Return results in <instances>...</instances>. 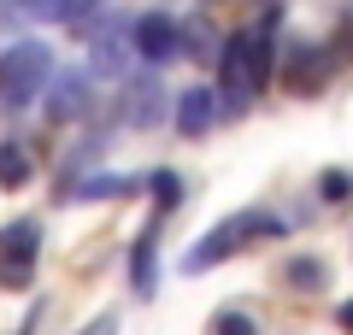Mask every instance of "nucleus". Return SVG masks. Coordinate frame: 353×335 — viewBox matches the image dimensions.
<instances>
[{
  "mask_svg": "<svg viewBox=\"0 0 353 335\" xmlns=\"http://www.w3.org/2000/svg\"><path fill=\"white\" fill-rule=\"evenodd\" d=\"M283 236V218L277 212H265V206H248V212H230L224 223H212L201 241H194L189 253H183V276H201L212 271L218 259H236L241 247H253V241H271Z\"/></svg>",
  "mask_w": 353,
  "mask_h": 335,
  "instance_id": "f257e3e1",
  "label": "nucleus"
},
{
  "mask_svg": "<svg viewBox=\"0 0 353 335\" xmlns=\"http://www.w3.org/2000/svg\"><path fill=\"white\" fill-rule=\"evenodd\" d=\"M130 48H136L148 65H171L176 53H183V36H176V24L165 12H141L136 24H130Z\"/></svg>",
  "mask_w": 353,
  "mask_h": 335,
  "instance_id": "20e7f679",
  "label": "nucleus"
},
{
  "mask_svg": "<svg viewBox=\"0 0 353 335\" xmlns=\"http://www.w3.org/2000/svg\"><path fill=\"white\" fill-rule=\"evenodd\" d=\"M48 77H53V48L48 41H18V48L0 53V100L12 112L30 106V100L48 88Z\"/></svg>",
  "mask_w": 353,
  "mask_h": 335,
  "instance_id": "7ed1b4c3",
  "label": "nucleus"
},
{
  "mask_svg": "<svg viewBox=\"0 0 353 335\" xmlns=\"http://www.w3.org/2000/svg\"><path fill=\"white\" fill-rule=\"evenodd\" d=\"M341 323H347V329H353V306H341Z\"/></svg>",
  "mask_w": 353,
  "mask_h": 335,
  "instance_id": "6ab92c4d",
  "label": "nucleus"
},
{
  "mask_svg": "<svg viewBox=\"0 0 353 335\" xmlns=\"http://www.w3.org/2000/svg\"><path fill=\"white\" fill-rule=\"evenodd\" d=\"M18 6H30L36 18H53V24H83L94 12V0H18Z\"/></svg>",
  "mask_w": 353,
  "mask_h": 335,
  "instance_id": "9d476101",
  "label": "nucleus"
},
{
  "mask_svg": "<svg viewBox=\"0 0 353 335\" xmlns=\"http://www.w3.org/2000/svg\"><path fill=\"white\" fill-rule=\"evenodd\" d=\"M153 188H159V200H165V206H171V200L183 194V183H176L171 171H153Z\"/></svg>",
  "mask_w": 353,
  "mask_h": 335,
  "instance_id": "f3484780",
  "label": "nucleus"
},
{
  "mask_svg": "<svg viewBox=\"0 0 353 335\" xmlns=\"http://www.w3.org/2000/svg\"><path fill=\"white\" fill-rule=\"evenodd\" d=\"M159 112H165V100H159V88H153L148 77L124 83V118H130L136 130H153V124H159Z\"/></svg>",
  "mask_w": 353,
  "mask_h": 335,
  "instance_id": "6e6552de",
  "label": "nucleus"
},
{
  "mask_svg": "<svg viewBox=\"0 0 353 335\" xmlns=\"http://www.w3.org/2000/svg\"><path fill=\"white\" fill-rule=\"evenodd\" d=\"M265 77H271V48L259 41V30H236V36L224 41V59H218L224 100L230 106H248V100L265 88Z\"/></svg>",
  "mask_w": 353,
  "mask_h": 335,
  "instance_id": "f03ea898",
  "label": "nucleus"
},
{
  "mask_svg": "<svg viewBox=\"0 0 353 335\" xmlns=\"http://www.w3.org/2000/svg\"><path fill=\"white\" fill-rule=\"evenodd\" d=\"M48 118H59V124H71V118H83L88 112V100H94V88H88V77H77V71H65V77H48Z\"/></svg>",
  "mask_w": 353,
  "mask_h": 335,
  "instance_id": "423d86ee",
  "label": "nucleus"
},
{
  "mask_svg": "<svg viewBox=\"0 0 353 335\" xmlns=\"http://www.w3.org/2000/svg\"><path fill=\"white\" fill-rule=\"evenodd\" d=\"M77 335H118V312H101V318H88Z\"/></svg>",
  "mask_w": 353,
  "mask_h": 335,
  "instance_id": "dca6fc26",
  "label": "nucleus"
},
{
  "mask_svg": "<svg viewBox=\"0 0 353 335\" xmlns=\"http://www.w3.org/2000/svg\"><path fill=\"white\" fill-rule=\"evenodd\" d=\"M136 176H88V183H77V200H112V194H136Z\"/></svg>",
  "mask_w": 353,
  "mask_h": 335,
  "instance_id": "ddd939ff",
  "label": "nucleus"
},
{
  "mask_svg": "<svg viewBox=\"0 0 353 335\" xmlns=\"http://www.w3.org/2000/svg\"><path fill=\"white\" fill-rule=\"evenodd\" d=\"M153 236H159V218L141 230L136 253H130V276H136V294H153Z\"/></svg>",
  "mask_w": 353,
  "mask_h": 335,
  "instance_id": "9b49d317",
  "label": "nucleus"
},
{
  "mask_svg": "<svg viewBox=\"0 0 353 335\" xmlns=\"http://www.w3.org/2000/svg\"><path fill=\"white\" fill-rule=\"evenodd\" d=\"M36 276V259H12V253H0V283L6 288H24Z\"/></svg>",
  "mask_w": 353,
  "mask_h": 335,
  "instance_id": "4468645a",
  "label": "nucleus"
},
{
  "mask_svg": "<svg viewBox=\"0 0 353 335\" xmlns=\"http://www.w3.org/2000/svg\"><path fill=\"white\" fill-rule=\"evenodd\" d=\"M130 30L124 24H101L94 41H88V71L94 77H124V59H130Z\"/></svg>",
  "mask_w": 353,
  "mask_h": 335,
  "instance_id": "39448f33",
  "label": "nucleus"
},
{
  "mask_svg": "<svg viewBox=\"0 0 353 335\" xmlns=\"http://www.w3.org/2000/svg\"><path fill=\"white\" fill-rule=\"evenodd\" d=\"M36 241H41L36 218H12L0 230V253H12V259H36Z\"/></svg>",
  "mask_w": 353,
  "mask_h": 335,
  "instance_id": "1a4fd4ad",
  "label": "nucleus"
},
{
  "mask_svg": "<svg viewBox=\"0 0 353 335\" xmlns=\"http://www.w3.org/2000/svg\"><path fill=\"white\" fill-rule=\"evenodd\" d=\"M341 194H347V176L330 171V176H324V200H341Z\"/></svg>",
  "mask_w": 353,
  "mask_h": 335,
  "instance_id": "a211bd4d",
  "label": "nucleus"
},
{
  "mask_svg": "<svg viewBox=\"0 0 353 335\" xmlns=\"http://www.w3.org/2000/svg\"><path fill=\"white\" fill-rule=\"evenodd\" d=\"M212 106H218L212 88H183V94H176V130H183V136H206L212 118H218Z\"/></svg>",
  "mask_w": 353,
  "mask_h": 335,
  "instance_id": "0eeeda50",
  "label": "nucleus"
},
{
  "mask_svg": "<svg viewBox=\"0 0 353 335\" xmlns=\"http://www.w3.org/2000/svg\"><path fill=\"white\" fill-rule=\"evenodd\" d=\"M30 183V153L18 141H0V188H24Z\"/></svg>",
  "mask_w": 353,
  "mask_h": 335,
  "instance_id": "f8f14e48",
  "label": "nucleus"
},
{
  "mask_svg": "<svg viewBox=\"0 0 353 335\" xmlns=\"http://www.w3.org/2000/svg\"><path fill=\"white\" fill-rule=\"evenodd\" d=\"M212 335H259V329H253V318H241V312H218Z\"/></svg>",
  "mask_w": 353,
  "mask_h": 335,
  "instance_id": "2eb2a0df",
  "label": "nucleus"
}]
</instances>
